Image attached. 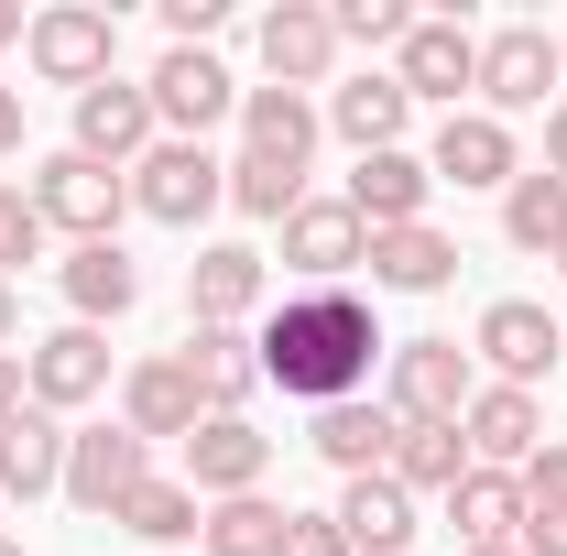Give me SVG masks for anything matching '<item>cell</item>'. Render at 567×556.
I'll list each match as a JSON object with an SVG mask.
<instances>
[{
    "label": "cell",
    "mask_w": 567,
    "mask_h": 556,
    "mask_svg": "<svg viewBox=\"0 0 567 556\" xmlns=\"http://www.w3.org/2000/svg\"><path fill=\"white\" fill-rule=\"evenodd\" d=\"M22 382H33V404H44V415L99 404V393H110V339H99V328H55V339L22 349Z\"/></svg>",
    "instance_id": "obj_14"
},
{
    "label": "cell",
    "mask_w": 567,
    "mask_h": 556,
    "mask_svg": "<svg viewBox=\"0 0 567 556\" xmlns=\"http://www.w3.org/2000/svg\"><path fill=\"white\" fill-rule=\"evenodd\" d=\"M470 393H481V382H470V349L458 339H404L393 349V393H382V404L404 425H458Z\"/></svg>",
    "instance_id": "obj_7"
},
{
    "label": "cell",
    "mask_w": 567,
    "mask_h": 556,
    "mask_svg": "<svg viewBox=\"0 0 567 556\" xmlns=\"http://www.w3.org/2000/svg\"><path fill=\"white\" fill-rule=\"evenodd\" d=\"M0 491H11V502H44V491H66V415L22 404V415L0 425Z\"/></svg>",
    "instance_id": "obj_21"
},
{
    "label": "cell",
    "mask_w": 567,
    "mask_h": 556,
    "mask_svg": "<svg viewBox=\"0 0 567 556\" xmlns=\"http://www.w3.org/2000/svg\"><path fill=\"white\" fill-rule=\"evenodd\" d=\"M22 404H33V382H22V349H11V360H0V425L22 415Z\"/></svg>",
    "instance_id": "obj_41"
},
{
    "label": "cell",
    "mask_w": 567,
    "mask_h": 556,
    "mask_svg": "<svg viewBox=\"0 0 567 556\" xmlns=\"http://www.w3.org/2000/svg\"><path fill=\"white\" fill-rule=\"evenodd\" d=\"M262 284H274V262H262L251 240H208V251L186 262V306H197V328H240V317L262 306Z\"/></svg>",
    "instance_id": "obj_17"
},
{
    "label": "cell",
    "mask_w": 567,
    "mask_h": 556,
    "mask_svg": "<svg viewBox=\"0 0 567 556\" xmlns=\"http://www.w3.org/2000/svg\"><path fill=\"white\" fill-rule=\"evenodd\" d=\"M458 436H470V470H524V459L546 447V415H535V393L481 382V393H470V415H458Z\"/></svg>",
    "instance_id": "obj_18"
},
{
    "label": "cell",
    "mask_w": 567,
    "mask_h": 556,
    "mask_svg": "<svg viewBox=\"0 0 567 556\" xmlns=\"http://www.w3.org/2000/svg\"><path fill=\"white\" fill-rule=\"evenodd\" d=\"M0 556H22V546H11V535H0Z\"/></svg>",
    "instance_id": "obj_48"
},
{
    "label": "cell",
    "mask_w": 567,
    "mask_h": 556,
    "mask_svg": "<svg viewBox=\"0 0 567 556\" xmlns=\"http://www.w3.org/2000/svg\"><path fill=\"white\" fill-rule=\"evenodd\" d=\"M240 132H251V153L306 164V153H317V110H306L295 87H240Z\"/></svg>",
    "instance_id": "obj_31"
},
{
    "label": "cell",
    "mask_w": 567,
    "mask_h": 556,
    "mask_svg": "<svg viewBox=\"0 0 567 556\" xmlns=\"http://www.w3.org/2000/svg\"><path fill=\"white\" fill-rule=\"evenodd\" d=\"M546 175H567V99L546 110Z\"/></svg>",
    "instance_id": "obj_42"
},
{
    "label": "cell",
    "mask_w": 567,
    "mask_h": 556,
    "mask_svg": "<svg viewBox=\"0 0 567 556\" xmlns=\"http://www.w3.org/2000/svg\"><path fill=\"white\" fill-rule=\"evenodd\" d=\"M513 481H524V502H535V513H567V447H535Z\"/></svg>",
    "instance_id": "obj_37"
},
{
    "label": "cell",
    "mask_w": 567,
    "mask_h": 556,
    "mask_svg": "<svg viewBox=\"0 0 567 556\" xmlns=\"http://www.w3.org/2000/svg\"><path fill=\"white\" fill-rule=\"evenodd\" d=\"M142 481H153V447H142L132 425H87V436H66V502H76V513H121Z\"/></svg>",
    "instance_id": "obj_11"
},
{
    "label": "cell",
    "mask_w": 567,
    "mask_h": 556,
    "mask_svg": "<svg viewBox=\"0 0 567 556\" xmlns=\"http://www.w3.org/2000/svg\"><path fill=\"white\" fill-rule=\"evenodd\" d=\"M393 55H404V66H393L404 99H447V110H458V87H481V33L447 22V11H415V33H404Z\"/></svg>",
    "instance_id": "obj_13"
},
{
    "label": "cell",
    "mask_w": 567,
    "mask_h": 556,
    "mask_svg": "<svg viewBox=\"0 0 567 556\" xmlns=\"http://www.w3.org/2000/svg\"><path fill=\"white\" fill-rule=\"evenodd\" d=\"M425 197H436V175H425L415 153H360V175H350V218L360 229H415Z\"/></svg>",
    "instance_id": "obj_24"
},
{
    "label": "cell",
    "mask_w": 567,
    "mask_h": 556,
    "mask_svg": "<svg viewBox=\"0 0 567 556\" xmlns=\"http://www.w3.org/2000/svg\"><path fill=\"white\" fill-rule=\"evenodd\" d=\"M524 556H567V513H535L524 502Z\"/></svg>",
    "instance_id": "obj_40"
},
{
    "label": "cell",
    "mask_w": 567,
    "mask_h": 556,
    "mask_svg": "<svg viewBox=\"0 0 567 556\" xmlns=\"http://www.w3.org/2000/svg\"><path fill=\"white\" fill-rule=\"evenodd\" d=\"M229 208L284 229V218L306 208V164H284V153H251V142H240V164H229Z\"/></svg>",
    "instance_id": "obj_32"
},
{
    "label": "cell",
    "mask_w": 567,
    "mask_h": 556,
    "mask_svg": "<svg viewBox=\"0 0 567 556\" xmlns=\"http://www.w3.org/2000/svg\"><path fill=\"white\" fill-rule=\"evenodd\" d=\"M393 481L404 491H458L470 481V436L458 425H404L393 436Z\"/></svg>",
    "instance_id": "obj_33"
},
{
    "label": "cell",
    "mask_w": 567,
    "mask_h": 556,
    "mask_svg": "<svg viewBox=\"0 0 567 556\" xmlns=\"http://www.w3.org/2000/svg\"><path fill=\"white\" fill-rule=\"evenodd\" d=\"M481 360H492V382H513V393H535V371H557L567 360V328L535 306V295H502V306H481Z\"/></svg>",
    "instance_id": "obj_9"
},
{
    "label": "cell",
    "mask_w": 567,
    "mask_h": 556,
    "mask_svg": "<svg viewBox=\"0 0 567 556\" xmlns=\"http://www.w3.org/2000/svg\"><path fill=\"white\" fill-rule=\"evenodd\" d=\"M22 55H33V76L44 87H99V76H121L110 55H121V22L110 11H87V0H66V11H33V33H22Z\"/></svg>",
    "instance_id": "obj_5"
},
{
    "label": "cell",
    "mask_w": 567,
    "mask_h": 556,
    "mask_svg": "<svg viewBox=\"0 0 567 556\" xmlns=\"http://www.w3.org/2000/svg\"><path fill=\"white\" fill-rule=\"evenodd\" d=\"M197 546H208V556H284V513L262 502V491H240V502H208Z\"/></svg>",
    "instance_id": "obj_34"
},
{
    "label": "cell",
    "mask_w": 567,
    "mask_h": 556,
    "mask_svg": "<svg viewBox=\"0 0 567 556\" xmlns=\"http://www.w3.org/2000/svg\"><path fill=\"white\" fill-rule=\"evenodd\" d=\"M262 382H284L295 404H350V393H371V349H382V328H371V306H360L350 284L339 295H284L274 328H262Z\"/></svg>",
    "instance_id": "obj_1"
},
{
    "label": "cell",
    "mask_w": 567,
    "mask_h": 556,
    "mask_svg": "<svg viewBox=\"0 0 567 556\" xmlns=\"http://www.w3.org/2000/svg\"><path fill=\"white\" fill-rule=\"evenodd\" d=\"M55 284H66L76 328H99V317H132V295H142V262L121 251V240H87V251H66V262H55Z\"/></svg>",
    "instance_id": "obj_26"
},
{
    "label": "cell",
    "mask_w": 567,
    "mask_h": 556,
    "mask_svg": "<svg viewBox=\"0 0 567 556\" xmlns=\"http://www.w3.org/2000/svg\"><path fill=\"white\" fill-rule=\"evenodd\" d=\"M33 208L44 229H66L76 251L87 240H121V208H132V175H110V164H87V153H44V175H33Z\"/></svg>",
    "instance_id": "obj_2"
},
{
    "label": "cell",
    "mask_w": 567,
    "mask_h": 556,
    "mask_svg": "<svg viewBox=\"0 0 567 556\" xmlns=\"http://www.w3.org/2000/svg\"><path fill=\"white\" fill-rule=\"evenodd\" d=\"M339 535H350V556H404L415 546V491L393 481V470L350 481L339 491Z\"/></svg>",
    "instance_id": "obj_25"
},
{
    "label": "cell",
    "mask_w": 567,
    "mask_h": 556,
    "mask_svg": "<svg viewBox=\"0 0 567 556\" xmlns=\"http://www.w3.org/2000/svg\"><path fill=\"white\" fill-rule=\"evenodd\" d=\"M262 470H274V436L251 415H208L186 436V491L197 502H240V491H262Z\"/></svg>",
    "instance_id": "obj_12"
},
{
    "label": "cell",
    "mask_w": 567,
    "mask_h": 556,
    "mask_svg": "<svg viewBox=\"0 0 567 556\" xmlns=\"http://www.w3.org/2000/svg\"><path fill=\"white\" fill-rule=\"evenodd\" d=\"M393 436H404V415L371 404V393H350V404L317 415V459H328L339 481H371V470H393Z\"/></svg>",
    "instance_id": "obj_20"
},
{
    "label": "cell",
    "mask_w": 567,
    "mask_h": 556,
    "mask_svg": "<svg viewBox=\"0 0 567 556\" xmlns=\"http://www.w3.org/2000/svg\"><path fill=\"white\" fill-rule=\"evenodd\" d=\"M218 197H229V164H218L208 142H153V153L132 164V208L164 218V229H197Z\"/></svg>",
    "instance_id": "obj_4"
},
{
    "label": "cell",
    "mask_w": 567,
    "mask_h": 556,
    "mask_svg": "<svg viewBox=\"0 0 567 556\" xmlns=\"http://www.w3.org/2000/svg\"><path fill=\"white\" fill-rule=\"evenodd\" d=\"M415 11L404 0H339V44H404Z\"/></svg>",
    "instance_id": "obj_36"
},
{
    "label": "cell",
    "mask_w": 567,
    "mask_h": 556,
    "mask_svg": "<svg viewBox=\"0 0 567 556\" xmlns=\"http://www.w3.org/2000/svg\"><path fill=\"white\" fill-rule=\"evenodd\" d=\"M546 262H557V274H567V240H557V251H546Z\"/></svg>",
    "instance_id": "obj_47"
},
{
    "label": "cell",
    "mask_w": 567,
    "mask_h": 556,
    "mask_svg": "<svg viewBox=\"0 0 567 556\" xmlns=\"http://www.w3.org/2000/svg\"><path fill=\"white\" fill-rule=\"evenodd\" d=\"M22 33H33V22H22V11H11V0H0V44H22Z\"/></svg>",
    "instance_id": "obj_45"
},
{
    "label": "cell",
    "mask_w": 567,
    "mask_h": 556,
    "mask_svg": "<svg viewBox=\"0 0 567 556\" xmlns=\"http://www.w3.org/2000/svg\"><path fill=\"white\" fill-rule=\"evenodd\" d=\"M186 371H197V393H208V415H240L251 404V382H262V349L240 339V328H197V339L175 349Z\"/></svg>",
    "instance_id": "obj_28"
},
{
    "label": "cell",
    "mask_w": 567,
    "mask_h": 556,
    "mask_svg": "<svg viewBox=\"0 0 567 556\" xmlns=\"http://www.w3.org/2000/svg\"><path fill=\"white\" fill-rule=\"evenodd\" d=\"M262 66H274V87H317V76L339 66V11L328 0H284V11H262Z\"/></svg>",
    "instance_id": "obj_15"
},
{
    "label": "cell",
    "mask_w": 567,
    "mask_h": 556,
    "mask_svg": "<svg viewBox=\"0 0 567 556\" xmlns=\"http://www.w3.org/2000/svg\"><path fill=\"white\" fill-rule=\"evenodd\" d=\"M218 22H229V0H164V33L175 44H208Z\"/></svg>",
    "instance_id": "obj_39"
},
{
    "label": "cell",
    "mask_w": 567,
    "mask_h": 556,
    "mask_svg": "<svg viewBox=\"0 0 567 556\" xmlns=\"http://www.w3.org/2000/svg\"><path fill=\"white\" fill-rule=\"evenodd\" d=\"M502 240H513V251H557L567 240V175H546V164L513 175V186H502Z\"/></svg>",
    "instance_id": "obj_29"
},
{
    "label": "cell",
    "mask_w": 567,
    "mask_h": 556,
    "mask_svg": "<svg viewBox=\"0 0 567 556\" xmlns=\"http://www.w3.org/2000/svg\"><path fill=\"white\" fill-rule=\"evenodd\" d=\"M458 556H524V546H458Z\"/></svg>",
    "instance_id": "obj_46"
},
{
    "label": "cell",
    "mask_w": 567,
    "mask_h": 556,
    "mask_svg": "<svg viewBox=\"0 0 567 556\" xmlns=\"http://www.w3.org/2000/svg\"><path fill=\"white\" fill-rule=\"evenodd\" d=\"M110 524H121V535H142V546H197V524H208V502H197L186 481H142L132 502L110 513Z\"/></svg>",
    "instance_id": "obj_30"
},
{
    "label": "cell",
    "mask_w": 567,
    "mask_h": 556,
    "mask_svg": "<svg viewBox=\"0 0 567 556\" xmlns=\"http://www.w3.org/2000/svg\"><path fill=\"white\" fill-rule=\"evenodd\" d=\"M447 524H458V546H524V481L513 470H470L447 491Z\"/></svg>",
    "instance_id": "obj_27"
},
{
    "label": "cell",
    "mask_w": 567,
    "mask_h": 556,
    "mask_svg": "<svg viewBox=\"0 0 567 556\" xmlns=\"http://www.w3.org/2000/svg\"><path fill=\"white\" fill-rule=\"evenodd\" d=\"M360 262H371V229L350 218V197H306V208L284 218V274L306 284V295H339Z\"/></svg>",
    "instance_id": "obj_6"
},
{
    "label": "cell",
    "mask_w": 567,
    "mask_h": 556,
    "mask_svg": "<svg viewBox=\"0 0 567 556\" xmlns=\"http://www.w3.org/2000/svg\"><path fill=\"white\" fill-rule=\"evenodd\" d=\"M11 339H22V295L0 284V360H11Z\"/></svg>",
    "instance_id": "obj_44"
},
{
    "label": "cell",
    "mask_w": 567,
    "mask_h": 556,
    "mask_svg": "<svg viewBox=\"0 0 567 556\" xmlns=\"http://www.w3.org/2000/svg\"><path fill=\"white\" fill-rule=\"evenodd\" d=\"M22 262H44V208H33V197H11V186H0V284L22 274Z\"/></svg>",
    "instance_id": "obj_35"
},
{
    "label": "cell",
    "mask_w": 567,
    "mask_h": 556,
    "mask_svg": "<svg viewBox=\"0 0 567 556\" xmlns=\"http://www.w3.org/2000/svg\"><path fill=\"white\" fill-rule=\"evenodd\" d=\"M404 121H415L404 76H350V87H328V132L350 142V153H404Z\"/></svg>",
    "instance_id": "obj_22"
},
{
    "label": "cell",
    "mask_w": 567,
    "mask_h": 556,
    "mask_svg": "<svg viewBox=\"0 0 567 556\" xmlns=\"http://www.w3.org/2000/svg\"><path fill=\"white\" fill-rule=\"evenodd\" d=\"M557 55H567V44H557Z\"/></svg>",
    "instance_id": "obj_49"
},
{
    "label": "cell",
    "mask_w": 567,
    "mask_h": 556,
    "mask_svg": "<svg viewBox=\"0 0 567 556\" xmlns=\"http://www.w3.org/2000/svg\"><path fill=\"white\" fill-rule=\"evenodd\" d=\"M142 99H153V121H164V142H208L229 110H240V76L218 66L208 44H164V66L142 76Z\"/></svg>",
    "instance_id": "obj_3"
},
{
    "label": "cell",
    "mask_w": 567,
    "mask_h": 556,
    "mask_svg": "<svg viewBox=\"0 0 567 556\" xmlns=\"http://www.w3.org/2000/svg\"><path fill=\"white\" fill-rule=\"evenodd\" d=\"M371 284H382V295H447V284H458V240H447V229H371Z\"/></svg>",
    "instance_id": "obj_23"
},
{
    "label": "cell",
    "mask_w": 567,
    "mask_h": 556,
    "mask_svg": "<svg viewBox=\"0 0 567 556\" xmlns=\"http://www.w3.org/2000/svg\"><path fill=\"white\" fill-rule=\"evenodd\" d=\"M284 556H350L339 513H284Z\"/></svg>",
    "instance_id": "obj_38"
},
{
    "label": "cell",
    "mask_w": 567,
    "mask_h": 556,
    "mask_svg": "<svg viewBox=\"0 0 567 556\" xmlns=\"http://www.w3.org/2000/svg\"><path fill=\"white\" fill-rule=\"evenodd\" d=\"M567 76L557 33H535V22H502L492 44H481V110L513 121V110H546V87Z\"/></svg>",
    "instance_id": "obj_8"
},
{
    "label": "cell",
    "mask_w": 567,
    "mask_h": 556,
    "mask_svg": "<svg viewBox=\"0 0 567 556\" xmlns=\"http://www.w3.org/2000/svg\"><path fill=\"white\" fill-rule=\"evenodd\" d=\"M121 425H132L142 447H153V436H197V425H208V393H197V371H186L175 349H164V360H142L132 382H121Z\"/></svg>",
    "instance_id": "obj_16"
},
{
    "label": "cell",
    "mask_w": 567,
    "mask_h": 556,
    "mask_svg": "<svg viewBox=\"0 0 567 556\" xmlns=\"http://www.w3.org/2000/svg\"><path fill=\"white\" fill-rule=\"evenodd\" d=\"M164 142V121H153V99H142L132 76H99L87 99H76V153L87 164H110V175H132L142 153Z\"/></svg>",
    "instance_id": "obj_10"
},
{
    "label": "cell",
    "mask_w": 567,
    "mask_h": 556,
    "mask_svg": "<svg viewBox=\"0 0 567 556\" xmlns=\"http://www.w3.org/2000/svg\"><path fill=\"white\" fill-rule=\"evenodd\" d=\"M425 175H436V186H513V175H524V164H513V121H492V110H447Z\"/></svg>",
    "instance_id": "obj_19"
},
{
    "label": "cell",
    "mask_w": 567,
    "mask_h": 556,
    "mask_svg": "<svg viewBox=\"0 0 567 556\" xmlns=\"http://www.w3.org/2000/svg\"><path fill=\"white\" fill-rule=\"evenodd\" d=\"M0 153H22V87H0Z\"/></svg>",
    "instance_id": "obj_43"
}]
</instances>
